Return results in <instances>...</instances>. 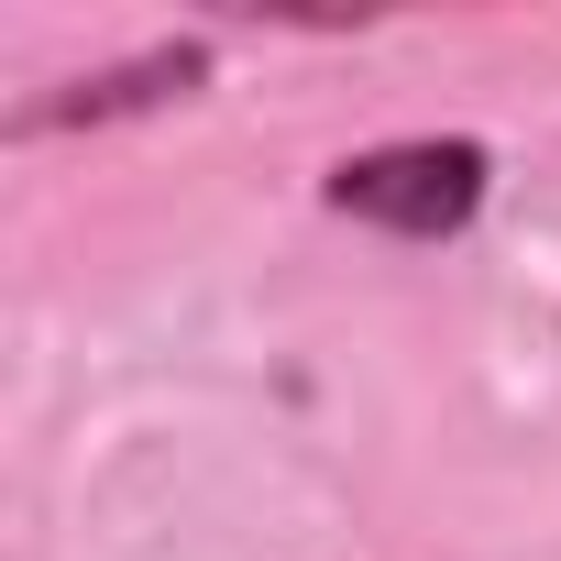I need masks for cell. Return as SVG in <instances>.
<instances>
[{"label":"cell","mask_w":561,"mask_h":561,"mask_svg":"<svg viewBox=\"0 0 561 561\" xmlns=\"http://www.w3.org/2000/svg\"><path fill=\"white\" fill-rule=\"evenodd\" d=\"M495 198V154L473 133H397V144H364L320 176V209L331 220H364L386 242H462Z\"/></svg>","instance_id":"obj_1"},{"label":"cell","mask_w":561,"mask_h":561,"mask_svg":"<svg viewBox=\"0 0 561 561\" xmlns=\"http://www.w3.org/2000/svg\"><path fill=\"white\" fill-rule=\"evenodd\" d=\"M198 89H209V34H176V45H144V56H122V67L67 78V89H34V100L12 111V144H56V133L154 122V111H176V100H198Z\"/></svg>","instance_id":"obj_2"}]
</instances>
